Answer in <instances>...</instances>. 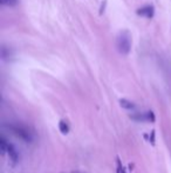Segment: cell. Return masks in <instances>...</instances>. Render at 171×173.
Listing matches in <instances>:
<instances>
[{
  "label": "cell",
  "instance_id": "obj_12",
  "mask_svg": "<svg viewBox=\"0 0 171 173\" xmlns=\"http://www.w3.org/2000/svg\"><path fill=\"white\" fill-rule=\"evenodd\" d=\"M150 141H151V145H152V146H155V131H152V132H151Z\"/></svg>",
  "mask_w": 171,
  "mask_h": 173
},
{
  "label": "cell",
  "instance_id": "obj_8",
  "mask_svg": "<svg viewBox=\"0 0 171 173\" xmlns=\"http://www.w3.org/2000/svg\"><path fill=\"white\" fill-rule=\"evenodd\" d=\"M7 147H8V143L6 141V139L4 137H1L0 138V149H1V154L2 156L7 152Z\"/></svg>",
  "mask_w": 171,
  "mask_h": 173
},
{
  "label": "cell",
  "instance_id": "obj_2",
  "mask_svg": "<svg viewBox=\"0 0 171 173\" xmlns=\"http://www.w3.org/2000/svg\"><path fill=\"white\" fill-rule=\"evenodd\" d=\"M8 127H9V130L14 133L15 136L21 138L23 140L27 141V143L32 141V134H30L28 128L23 127L21 125H18V124H11V125H8Z\"/></svg>",
  "mask_w": 171,
  "mask_h": 173
},
{
  "label": "cell",
  "instance_id": "obj_6",
  "mask_svg": "<svg viewBox=\"0 0 171 173\" xmlns=\"http://www.w3.org/2000/svg\"><path fill=\"white\" fill-rule=\"evenodd\" d=\"M119 105L126 110H135V107H136L134 103H131L128 99H119Z\"/></svg>",
  "mask_w": 171,
  "mask_h": 173
},
{
  "label": "cell",
  "instance_id": "obj_9",
  "mask_svg": "<svg viewBox=\"0 0 171 173\" xmlns=\"http://www.w3.org/2000/svg\"><path fill=\"white\" fill-rule=\"evenodd\" d=\"M19 0H0V4L4 5V6H9V7H13L15 5H18Z\"/></svg>",
  "mask_w": 171,
  "mask_h": 173
},
{
  "label": "cell",
  "instance_id": "obj_3",
  "mask_svg": "<svg viewBox=\"0 0 171 173\" xmlns=\"http://www.w3.org/2000/svg\"><path fill=\"white\" fill-rule=\"evenodd\" d=\"M136 13L138 15H141V17L147 18V19H151L154 17V14H155V7L152 5H145L143 7L138 8Z\"/></svg>",
  "mask_w": 171,
  "mask_h": 173
},
{
  "label": "cell",
  "instance_id": "obj_4",
  "mask_svg": "<svg viewBox=\"0 0 171 173\" xmlns=\"http://www.w3.org/2000/svg\"><path fill=\"white\" fill-rule=\"evenodd\" d=\"M131 118L134 120L138 121H151V122H154L156 120V117H155V114H154L152 111H148L147 113H143V114H135Z\"/></svg>",
  "mask_w": 171,
  "mask_h": 173
},
{
  "label": "cell",
  "instance_id": "obj_5",
  "mask_svg": "<svg viewBox=\"0 0 171 173\" xmlns=\"http://www.w3.org/2000/svg\"><path fill=\"white\" fill-rule=\"evenodd\" d=\"M7 152H8V156H9V158L11 160L13 161V163H16L18 161V159H19V154H18V152L15 151L14 146L12 145V144L8 143V147H7Z\"/></svg>",
  "mask_w": 171,
  "mask_h": 173
},
{
  "label": "cell",
  "instance_id": "obj_1",
  "mask_svg": "<svg viewBox=\"0 0 171 173\" xmlns=\"http://www.w3.org/2000/svg\"><path fill=\"white\" fill-rule=\"evenodd\" d=\"M116 47L121 54H128L131 50V37L128 31H122L116 38Z\"/></svg>",
  "mask_w": 171,
  "mask_h": 173
},
{
  "label": "cell",
  "instance_id": "obj_13",
  "mask_svg": "<svg viewBox=\"0 0 171 173\" xmlns=\"http://www.w3.org/2000/svg\"><path fill=\"white\" fill-rule=\"evenodd\" d=\"M73 173H81V172H79V171H75V172H73Z\"/></svg>",
  "mask_w": 171,
  "mask_h": 173
},
{
  "label": "cell",
  "instance_id": "obj_7",
  "mask_svg": "<svg viewBox=\"0 0 171 173\" xmlns=\"http://www.w3.org/2000/svg\"><path fill=\"white\" fill-rule=\"evenodd\" d=\"M59 128H60V132L62 134H65V136L68 134V132H69V125L65 120H61L59 122Z\"/></svg>",
  "mask_w": 171,
  "mask_h": 173
},
{
  "label": "cell",
  "instance_id": "obj_10",
  "mask_svg": "<svg viewBox=\"0 0 171 173\" xmlns=\"http://www.w3.org/2000/svg\"><path fill=\"white\" fill-rule=\"evenodd\" d=\"M116 163H117V173H126L124 172V168L121 164V160L119 158H116Z\"/></svg>",
  "mask_w": 171,
  "mask_h": 173
},
{
  "label": "cell",
  "instance_id": "obj_11",
  "mask_svg": "<svg viewBox=\"0 0 171 173\" xmlns=\"http://www.w3.org/2000/svg\"><path fill=\"white\" fill-rule=\"evenodd\" d=\"M105 5H107V1H105V0H103V1H102V4H101V7H100V14H103V13H104Z\"/></svg>",
  "mask_w": 171,
  "mask_h": 173
}]
</instances>
